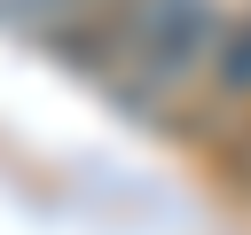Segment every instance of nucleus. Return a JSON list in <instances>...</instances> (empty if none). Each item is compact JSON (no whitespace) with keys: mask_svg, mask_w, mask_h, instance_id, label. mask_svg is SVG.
I'll return each instance as SVG.
<instances>
[{"mask_svg":"<svg viewBox=\"0 0 251 235\" xmlns=\"http://www.w3.org/2000/svg\"><path fill=\"white\" fill-rule=\"evenodd\" d=\"M220 180H227L235 196H251V125H235V133L220 141Z\"/></svg>","mask_w":251,"mask_h":235,"instance_id":"20e7f679","label":"nucleus"},{"mask_svg":"<svg viewBox=\"0 0 251 235\" xmlns=\"http://www.w3.org/2000/svg\"><path fill=\"white\" fill-rule=\"evenodd\" d=\"M63 63L94 70L126 102H157L180 78H196L220 47V8L212 0H102L78 24L55 31Z\"/></svg>","mask_w":251,"mask_h":235,"instance_id":"f257e3e1","label":"nucleus"},{"mask_svg":"<svg viewBox=\"0 0 251 235\" xmlns=\"http://www.w3.org/2000/svg\"><path fill=\"white\" fill-rule=\"evenodd\" d=\"M86 8H102V0H0V24H8V31H39V39H55V31L78 24Z\"/></svg>","mask_w":251,"mask_h":235,"instance_id":"f03ea898","label":"nucleus"},{"mask_svg":"<svg viewBox=\"0 0 251 235\" xmlns=\"http://www.w3.org/2000/svg\"><path fill=\"white\" fill-rule=\"evenodd\" d=\"M212 78H220L227 94H251V16L220 31V47H212Z\"/></svg>","mask_w":251,"mask_h":235,"instance_id":"7ed1b4c3","label":"nucleus"}]
</instances>
